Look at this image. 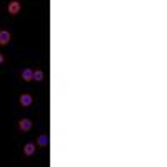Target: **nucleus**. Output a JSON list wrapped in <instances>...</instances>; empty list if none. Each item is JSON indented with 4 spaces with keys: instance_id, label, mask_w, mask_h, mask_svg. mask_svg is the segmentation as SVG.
<instances>
[{
    "instance_id": "9",
    "label": "nucleus",
    "mask_w": 167,
    "mask_h": 167,
    "mask_svg": "<svg viewBox=\"0 0 167 167\" xmlns=\"http://www.w3.org/2000/svg\"><path fill=\"white\" fill-rule=\"evenodd\" d=\"M2 62H3V55L0 53V63H2Z\"/></svg>"
},
{
    "instance_id": "4",
    "label": "nucleus",
    "mask_w": 167,
    "mask_h": 167,
    "mask_svg": "<svg viewBox=\"0 0 167 167\" xmlns=\"http://www.w3.org/2000/svg\"><path fill=\"white\" fill-rule=\"evenodd\" d=\"M19 129L20 130H30L32 129V122H30L29 119H22L19 122Z\"/></svg>"
},
{
    "instance_id": "6",
    "label": "nucleus",
    "mask_w": 167,
    "mask_h": 167,
    "mask_svg": "<svg viewBox=\"0 0 167 167\" xmlns=\"http://www.w3.org/2000/svg\"><path fill=\"white\" fill-rule=\"evenodd\" d=\"M33 152H35V144L29 142L25 147H23V154H25V155H32Z\"/></svg>"
},
{
    "instance_id": "7",
    "label": "nucleus",
    "mask_w": 167,
    "mask_h": 167,
    "mask_svg": "<svg viewBox=\"0 0 167 167\" xmlns=\"http://www.w3.org/2000/svg\"><path fill=\"white\" fill-rule=\"evenodd\" d=\"M32 80L42 82V80H43V72H40V70H35V72H33V79H32Z\"/></svg>"
},
{
    "instance_id": "3",
    "label": "nucleus",
    "mask_w": 167,
    "mask_h": 167,
    "mask_svg": "<svg viewBox=\"0 0 167 167\" xmlns=\"http://www.w3.org/2000/svg\"><path fill=\"white\" fill-rule=\"evenodd\" d=\"M10 39H12L10 32H7V30H0V45H7V43L10 42Z\"/></svg>"
},
{
    "instance_id": "5",
    "label": "nucleus",
    "mask_w": 167,
    "mask_h": 167,
    "mask_svg": "<svg viewBox=\"0 0 167 167\" xmlns=\"http://www.w3.org/2000/svg\"><path fill=\"white\" fill-rule=\"evenodd\" d=\"M22 79L27 80V82H29V80H32V79H33V70H32V69L22 70Z\"/></svg>"
},
{
    "instance_id": "2",
    "label": "nucleus",
    "mask_w": 167,
    "mask_h": 167,
    "mask_svg": "<svg viewBox=\"0 0 167 167\" xmlns=\"http://www.w3.org/2000/svg\"><path fill=\"white\" fill-rule=\"evenodd\" d=\"M19 102L22 104L23 107H29V105H32L33 99H32V95H30V94H22V95H20V99H19Z\"/></svg>"
},
{
    "instance_id": "8",
    "label": "nucleus",
    "mask_w": 167,
    "mask_h": 167,
    "mask_svg": "<svg viewBox=\"0 0 167 167\" xmlns=\"http://www.w3.org/2000/svg\"><path fill=\"white\" fill-rule=\"evenodd\" d=\"M39 145H42V147L49 145V137H47V135H40L39 137Z\"/></svg>"
},
{
    "instance_id": "1",
    "label": "nucleus",
    "mask_w": 167,
    "mask_h": 167,
    "mask_svg": "<svg viewBox=\"0 0 167 167\" xmlns=\"http://www.w3.org/2000/svg\"><path fill=\"white\" fill-rule=\"evenodd\" d=\"M20 7H22V5H20L19 0H13V2H10V3H9V13H10V15H17V13L20 12Z\"/></svg>"
}]
</instances>
